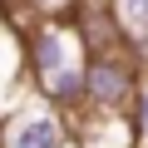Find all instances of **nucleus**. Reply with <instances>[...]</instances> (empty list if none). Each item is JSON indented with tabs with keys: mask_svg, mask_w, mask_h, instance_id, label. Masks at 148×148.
Returning a JSON list of instances; mask_svg holds the SVG:
<instances>
[{
	"mask_svg": "<svg viewBox=\"0 0 148 148\" xmlns=\"http://www.w3.org/2000/svg\"><path fill=\"white\" fill-rule=\"evenodd\" d=\"M30 69H35V84H40V99L59 104L64 114L84 109V40L74 30V15L64 20H40V30L30 35Z\"/></svg>",
	"mask_w": 148,
	"mask_h": 148,
	"instance_id": "1",
	"label": "nucleus"
},
{
	"mask_svg": "<svg viewBox=\"0 0 148 148\" xmlns=\"http://www.w3.org/2000/svg\"><path fill=\"white\" fill-rule=\"evenodd\" d=\"M138 49H109V54H89L84 64V109L94 114H123L138 94L143 69L133 59Z\"/></svg>",
	"mask_w": 148,
	"mask_h": 148,
	"instance_id": "2",
	"label": "nucleus"
},
{
	"mask_svg": "<svg viewBox=\"0 0 148 148\" xmlns=\"http://www.w3.org/2000/svg\"><path fill=\"white\" fill-rule=\"evenodd\" d=\"M0 148H69V114L49 99L25 104V109L5 114Z\"/></svg>",
	"mask_w": 148,
	"mask_h": 148,
	"instance_id": "3",
	"label": "nucleus"
},
{
	"mask_svg": "<svg viewBox=\"0 0 148 148\" xmlns=\"http://www.w3.org/2000/svg\"><path fill=\"white\" fill-rule=\"evenodd\" d=\"M109 10L123 25V40L138 49V59L148 54V0H109Z\"/></svg>",
	"mask_w": 148,
	"mask_h": 148,
	"instance_id": "4",
	"label": "nucleus"
},
{
	"mask_svg": "<svg viewBox=\"0 0 148 148\" xmlns=\"http://www.w3.org/2000/svg\"><path fill=\"white\" fill-rule=\"evenodd\" d=\"M84 0H25V10H35L40 20H64V15H74Z\"/></svg>",
	"mask_w": 148,
	"mask_h": 148,
	"instance_id": "5",
	"label": "nucleus"
},
{
	"mask_svg": "<svg viewBox=\"0 0 148 148\" xmlns=\"http://www.w3.org/2000/svg\"><path fill=\"white\" fill-rule=\"evenodd\" d=\"M133 133H138V143H148V69H143L138 94H133Z\"/></svg>",
	"mask_w": 148,
	"mask_h": 148,
	"instance_id": "6",
	"label": "nucleus"
},
{
	"mask_svg": "<svg viewBox=\"0 0 148 148\" xmlns=\"http://www.w3.org/2000/svg\"><path fill=\"white\" fill-rule=\"evenodd\" d=\"M138 148H148V143H138Z\"/></svg>",
	"mask_w": 148,
	"mask_h": 148,
	"instance_id": "7",
	"label": "nucleus"
},
{
	"mask_svg": "<svg viewBox=\"0 0 148 148\" xmlns=\"http://www.w3.org/2000/svg\"><path fill=\"white\" fill-rule=\"evenodd\" d=\"M143 59H148V54H143Z\"/></svg>",
	"mask_w": 148,
	"mask_h": 148,
	"instance_id": "8",
	"label": "nucleus"
}]
</instances>
